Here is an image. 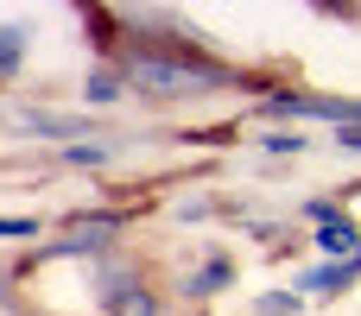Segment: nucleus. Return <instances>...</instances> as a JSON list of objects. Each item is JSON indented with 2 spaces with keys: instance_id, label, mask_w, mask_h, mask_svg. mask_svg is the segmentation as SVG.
<instances>
[{
  "instance_id": "nucleus-13",
  "label": "nucleus",
  "mask_w": 361,
  "mask_h": 316,
  "mask_svg": "<svg viewBox=\"0 0 361 316\" xmlns=\"http://www.w3.org/2000/svg\"><path fill=\"white\" fill-rule=\"evenodd\" d=\"M38 234V215H0V241H25Z\"/></svg>"
},
{
  "instance_id": "nucleus-1",
  "label": "nucleus",
  "mask_w": 361,
  "mask_h": 316,
  "mask_svg": "<svg viewBox=\"0 0 361 316\" xmlns=\"http://www.w3.org/2000/svg\"><path fill=\"white\" fill-rule=\"evenodd\" d=\"M95 304H102V316H165V298L140 279V266L127 253H102V266H95Z\"/></svg>"
},
{
  "instance_id": "nucleus-12",
  "label": "nucleus",
  "mask_w": 361,
  "mask_h": 316,
  "mask_svg": "<svg viewBox=\"0 0 361 316\" xmlns=\"http://www.w3.org/2000/svg\"><path fill=\"white\" fill-rule=\"evenodd\" d=\"M298 215H305V222H317V228H330V222H343V215H349V203H343V196H311Z\"/></svg>"
},
{
  "instance_id": "nucleus-5",
  "label": "nucleus",
  "mask_w": 361,
  "mask_h": 316,
  "mask_svg": "<svg viewBox=\"0 0 361 316\" xmlns=\"http://www.w3.org/2000/svg\"><path fill=\"white\" fill-rule=\"evenodd\" d=\"M361 285L355 260H324V266H311L305 279H298V291H311V298H349Z\"/></svg>"
},
{
  "instance_id": "nucleus-9",
  "label": "nucleus",
  "mask_w": 361,
  "mask_h": 316,
  "mask_svg": "<svg viewBox=\"0 0 361 316\" xmlns=\"http://www.w3.org/2000/svg\"><path fill=\"white\" fill-rule=\"evenodd\" d=\"M260 152H267V158H305L311 139H305L298 127H273V133H260Z\"/></svg>"
},
{
  "instance_id": "nucleus-2",
  "label": "nucleus",
  "mask_w": 361,
  "mask_h": 316,
  "mask_svg": "<svg viewBox=\"0 0 361 316\" xmlns=\"http://www.w3.org/2000/svg\"><path fill=\"white\" fill-rule=\"evenodd\" d=\"M127 222H133L127 209H95V215H70V222H63V234L38 247V266H44V260H82V253H95V260H102V253L114 247V234H121Z\"/></svg>"
},
{
  "instance_id": "nucleus-8",
  "label": "nucleus",
  "mask_w": 361,
  "mask_h": 316,
  "mask_svg": "<svg viewBox=\"0 0 361 316\" xmlns=\"http://www.w3.org/2000/svg\"><path fill=\"white\" fill-rule=\"evenodd\" d=\"M121 158V146L114 139H82V146H63V165H82V171H102V165H114Z\"/></svg>"
},
{
  "instance_id": "nucleus-15",
  "label": "nucleus",
  "mask_w": 361,
  "mask_h": 316,
  "mask_svg": "<svg viewBox=\"0 0 361 316\" xmlns=\"http://www.w3.org/2000/svg\"><path fill=\"white\" fill-rule=\"evenodd\" d=\"M355 272H361V253H355Z\"/></svg>"
},
{
  "instance_id": "nucleus-14",
  "label": "nucleus",
  "mask_w": 361,
  "mask_h": 316,
  "mask_svg": "<svg viewBox=\"0 0 361 316\" xmlns=\"http://www.w3.org/2000/svg\"><path fill=\"white\" fill-rule=\"evenodd\" d=\"M336 146L343 152H361V127H336Z\"/></svg>"
},
{
  "instance_id": "nucleus-3",
  "label": "nucleus",
  "mask_w": 361,
  "mask_h": 316,
  "mask_svg": "<svg viewBox=\"0 0 361 316\" xmlns=\"http://www.w3.org/2000/svg\"><path fill=\"white\" fill-rule=\"evenodd\" d=\"M19 127L38 133V139H63V146H82L95 139V114H57V108H19Z\"/></svg>"
},
{
  "instance_id": "nucleus-10",
  "label": "nucleus",
  "mask_w": 361,
  "mask_h": 316,
  "mask_svg": "<svg viewBox=\"0 0 361 316\" xmlns=\"http://www.w3.org/2000/svg\"><path fill=\"white\" fill-rule=\"evenodd\" d=\"M19 63H25V25H0V82H13Z\"/></svg>"
},
{
  "instance_id": "nucleus-11",
  "label": "nucleus",
  "mask_w": 361,
  "mask_h": 316,
  "mask_svg": "<svg viewBox=\"0 0 361 316\" xmlns=\"http://www.w3.org/2000/svg\"><path fill=\"white\" fill-rule=\"evenodd\" d=\"M298 310H305V291H267L247 304V316H298Z\"/></svg>"
},
{
  "instance_id": "nucleus-6",
  "label": "nucleus",
  "mask_w": 361,
  "mask_h": 316,
  "mask_svg": "<svg viewBox=\"0 0 361 316\" xmlns=\"http://www.w3.org/2000/svg\"><path fill=\"white\" fill-rule=\"evenodd\" d=\"M121 95H127V76H121L108 57H95V63H89V76H82V101L102 114V108H114Z\"/></svg>"
},
{
  "instance_id": "nucleus-4",
  "label": "nucleus",
  "mask_w": 361,
  "mask_h": 316,
  "mask_svg": "<svg viewBox=\"0 0 361 316\" xmlns=\"http://www.w3.org/2000/svg\"><path fill=\"white\" fill-rule=\"evenodd\" d=\"M228 285H235V260H228V253H203V260L184 272L178 291H184V304H209V298L228 291Z\"/></svg>"
},
{
  "instance_id": "nucleus-7",
  "label": "nucleus",
  "mask_w": 361,
  "mask_h": 316,
  "mask_svg": "<svg viewBox=\"0 0 361 316\" xmlns=\"http://www.w3.org/2000/svg\"><path fill=\"white\" fill-rule=\"evenodd\" d=\"M311 247H317L324 260H355V253H361V222H355V215H343V222L317 228V234H311Z\"/></svg>"
}]
</instances>
